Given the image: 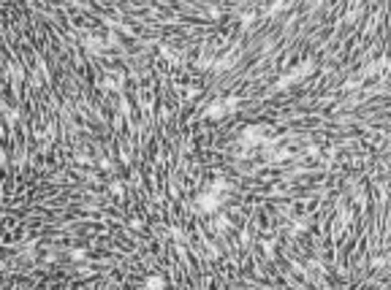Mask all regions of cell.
I'll return each instance as SVG.
<instances>
[{"label": "cell", "instance_id": "obj_1", "mask_svg": "<svg viewBox=\"0 0 391 290\" xmlns=\"http://www.w3.org/2000/svg\"><path fill=\"white\" fill-rule=\"evenodd\" d=\"M239 106V100L237 98H228V100H215V103L207 109V117H212V119H223L228 117V114H234V109Z\"/></svg>", "mask_w": 391, "mask_h": 290}, {"label": "cell", "instance_id": "obj_2", "mask_svg": "<svg viewBox=\"0 0 391 290\" xmlns=\"http://www.w3.org/2000/svg\"><path fill=\"white\" fill-rule=\"evenodd\" d=\"M163 285H166V282L160 279V276H152V279L147 282V287H163Z\"/></svg>", "mask_w": 391, "mask_h": 290}]
</instances>
